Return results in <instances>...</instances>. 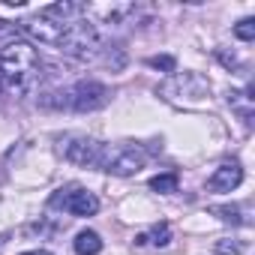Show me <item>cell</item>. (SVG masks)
Here are the masks:
<instances>
[{"label":"cell","instance_id":"6da1fadb","mask_svg":"<svg viewBox=\"0 0 255 255\" xmlns=\"http://www.w3.org/2000/svg\"><path fill=\"white\" fill-rule=\"evenodd\" d=\"M39 54L30 42L12 39L0 48V93L24 96L39 81Z\"/></svg>","mask_w":255,"mask_h":255},{"label":"cell","instance_id":"7a4b0ae2","mask_svg":"<svg viewBox=\"0 0 255 255\" xmlns=\"http://www.w3.org/2000/svg\"><path fill=\"white\" fill-rule=\"evenodd\" d=\"M156 93L171 105L192 108V105H201L210 99V81L201 72H174L156 87Z\"/></svg>","mask_w":255,"mask_h":255},{"label":"cell","instance_id":"3957f363","mask_svg":"<svg viewBox=\"0 0 255 255\" xmlns=\"http://www.w3.org/2000/svg\"><path fill=\"white\" fill-rule=\"evenodd\" d=\"M57 48H60L63 54H69V57L93 60V57H99V51H102V39H99V33H96L93 24H87V21H72V24H66L63 39H60Z\"/></svg>","mask_w":255,"mask_h":255},{"label":"cell","instance_id":"277c9868","mask_svg":"<svg viewBox=\"0 0 255 255\" xmlns=\"http://www.w3.org/2000/svg\"><path fill=\"white\" fill-rule=\"evenodd\" d=\"M60 96H63V99L54 102V108H72V111H78V114H84V111H99V108H105V105L111 102V90H108L105 84H99V81H78V84H72L69 90H63Z\"/></svg>","mask_w":255,"mask_h":255},{"label":"cell","instance_id":"5b68a950","mask_svg":"<svg viewBox=\"0 0 255 255\" xmlns=\"http://www.w3.org/2000/svg\"><path fill=\"white\" fill-rule=\"evenodd\" d=\"M99 168L114 174V177H132L144 168V150L132 147V144H114V147H102V159Z\"/></svg>","mask_w":255,"mask_h":255},{"label":"cell","instance_id":"8992f818","mask_svg":"<svg viewBox=\"0 0 255 255\" xmlns=\"http://www.w3.org/2000/svg\"><path fill=\"white\" fill-rule=\"evenodd\" d=\"M102 147L96 138H87V135H66L60 138V153L69 165H78V168H99V159H102Z\"/></svg>","mask_w":255,"mask_h":255},{"label":"cell","instance_id":"52a82bcc","mask_svg":"<svg viewBox=\"0 0 255 255\" xmlns=\"http://www.w3.org/2000/svg\"><path fill=\"white\" fill-rule=\"evenodd\" d=\"M51 207H63L72 216H93L99 210V198L87 189H57V195H51Z\"/></svg>","mask_w":255,"mask_h":255},{"label":"cell","instance_id":"ba28073f","mask_svg":"<svg viewBox=\"0 0 255 255\" xmlns=\"http://www.w3.org/2000/svg\"><path fill=\"white\" fill-rule=\"evenodd\" d=\"M63 24H57V21H51V18H45V15H30V18H24L21 24H18V33H24V36H30L33 42H39V45H51V48H57L60 45V39H63Z\"/></svg>","mask_w":255,"mask_h":255},{"label":"cell","instance_id":"9c48e42d","mask_svg":"<svg viewBox=\"0 0 255 255\" xmlns=\"http://www.w3.org/2000/svg\"><path fill=\"white\" fill-rule=\"evenodd\" d=\"M84 15H90L96 24H123L135 15V3H87Z\"/></svg>","mask_w":255,"mask_h":255},{"label":"cell","instance_id":"30bf717a","mask_svg":"<svg viewBox=\"0 0 255 255\" xmlns=\"http://www.w3.org/2000/svg\"><path fill=\"white\" fill-rule=\"evenodd\" d=\"M243 183V168L237 165V162H225V165H219L210 177H207V186L213 189V192H231V189H237Z\"/></svg>","mask_w":255,"mask_h":255},{"label":"cell","instance_id":"8fae6325","mask_svg":"<svg viewBox=\"0 0 255 255\" xmlns=\"http://www.w3.org/2000/svg\"><path fill=\"white\" fill-rule=\"evenodd\" d=\"M72 249L78 255H99L102 252V237L96 231H78L72 240Z\"/></svg>","mask_w":255,"mask_h":255},{"label":"cell","instance_id":"7c38bea8","mask_svg":"<svg viewBox=\"0 0 255 255\" xmlns=\"http://www.w3.org/2000/svg\"><path fill=\"white\" fill-rule=\"evenodd\" d=\"M177 183H180V177H177L174 171H165V174H156V177H150V189H153V192H162V195H168V192H177Z\"/></svg>","mask_w":255,"mask_h":255},{"label":"cell","instance_id":"4fadbf2b","mask_svg":"<svg viewBox=\"0 0 255 255\" xmlns=\"http://www.w3.org/2000/svg\"><path fill=\"white\" fill-rule=\"evenodd\" d=\"M210 213H213V216H219L222 222H231V225H240V222H243V216H240V207H237V204H213V207H210Z\"/></svg>","mask_w":255,"mask_h":255},{"label":"cell","instance_id":"5bb4252c","mask_svg":"<svg viewBox=\"0 0 255 255\" xmlns=\"http://www.w3.org/2000/svg\"><path fill=\"white\" fill-rule=\"evenodd\" d=\"M234 36H237L240 42H252V39H255V18H240V21L234 24Z\"/></svg>","mask_w":255,"mask_h":255},{"label":"cell","instance_id":"9a60e30c","mask_svg":"<svg viewBox=\"0 0 255 255\" xmlns=\"http://www.w3.org/2000/svg\"><path fill=\"white\" fill-rule=\"evenodd\" d=\"M153 69H162V72H168V75H174L177 72V60L171 57V54H156V57H150L147 60Z\"/></svg>","mask_w":255,"mask_h":255},{"label":"cell","instance_id":"2e32d148","mask_svg":"<svg viewBox=\"0 0 255 255\" xmlns=\"http://www.w3.org/2000/svg\"><path fill=\"white\" fill-rule=\"evenodd\" d=\"M168 243H171V228H168V222L153 225V246H168Z\"/></svg>","mask_w":255,"mask_h":255},{"label":"cell","instance_id":"e0dca14e","mask_svg":"<svg viewBox=\"0 0 255 255\" xmlns=\"http://www.w3.org/2000/svg\"><path fill=\"white\" fill-rule=\"evenodd\" d=\"M15 33H18V27H15V24H9V21L0 18V48H3L6 42H12V39H15Z\"/></svg>","mask_w":255,"mask_h":255},{"label":"cell","instance_id":"ac0fdd59","mask_svg":"<svg viewBox=\"0 0 255 255\" xmlns=\"http://www.w3.org/2000/svg\"><path fill=\"white\" fill-rule=\"evenodd\" d=\"M219 255H240L243 249H240V243H234V240H216V246H213Z\"/></svg>","mask_w":255,"mask_h":255},{"label":"cell","instance_id":"d6986e66","mask_svg":"<svg viewBox=\"0 0 255 255\" xmlns=\"http://www.w3.org/2000/svg\"><path fill=\"white\" fill-rule=\"evenodd\" d=\"M21 255H51V252H45V249H33V252H21Z\"/></svg>","mask_w":255,"mask_h":255}]
</instances>
